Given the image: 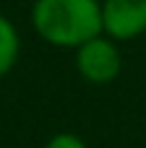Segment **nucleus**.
I'll return each instance as SVG.
<instances>
[{"label": "nucleus", "mask_w": 146, "mask_h": 148, "mask_svg": "<svg viewBox=\"0 0 146 148\" xmlns=\"http://www.w3.org/2000/svg\"><path fill=\"white\" fill-rule=\"evenodd\" d=\"M31 23L52 47L76 49L104 34L102 0H37L31 8Z\"/></svg>", "instance_id": "f257e3e1"}, {"label": "nucleus", "mask_w": 146, "mask_h": 148, "mask_svg": "<svg viewBox=\"0 0 146 148\" xmlns=\"http://www.w3.org/2000/svg\"><path fill=\"white\" fill-rule=\"evenodd\" d=\"M76 70L84 81L94 86L112 83L123 70V55L118 42L110 39L107 34H99L76 47Z\"/></svg>", "instance_id": "f03ea898"}, {"label": "nucleus", "mask_w": 146, "mask_h": 148, "mask_svg": "<svg viewBox=\"0 0 146 148\" xmlns=\"http://www.w3.org/2000/svg\"><path fill=\"white\" fill-rule=\"evenodd\" d=\"M102 29L115 42H131L146 31V0H102Z\"/></svg>", "instance_id": "7ed1b4c3"}, {"label": "nucleus", "mask_w": 146, "mask_h": 148, "mask_svg": "<svg viewBox=\"0 0 146 148\" xmlns=\"http://www.w3.org/2000/svg\"><path fill=\"white\" fill-rule=\"evenodd\" d=\"M18 52H21L18 31L5 16H0V78L13 70V65L18 60Z\"/></svg>", "instance_id": "20e7f679"}, {"label": "nucleus", "mask_w": 146, "mask_h": 148, "mask_svg": "<svg viewBox=\"0 0 146 148\" xmlns=\"http://www.w3.org/2000/svg\"><path fill=\"white\" fill-rule=\"evenodd\" d=\"M44 148H89V146H86V140H84L81 135H76V133H55V135L47 140Z\"/></svg>", "instance_id": "39448f33"}]
</instances>
